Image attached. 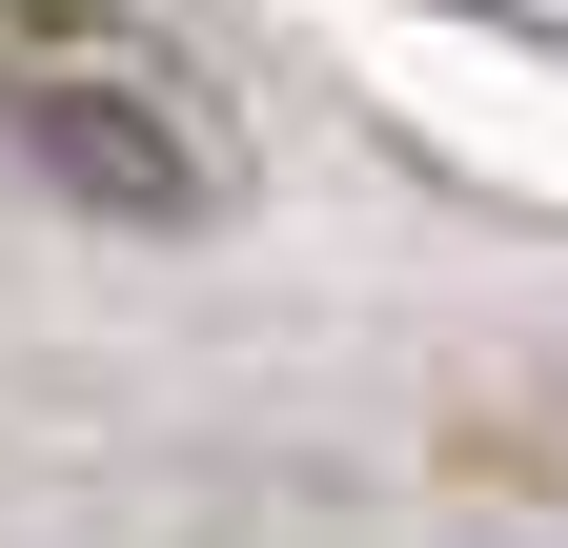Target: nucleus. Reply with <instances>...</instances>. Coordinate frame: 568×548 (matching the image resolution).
I'll return each instance as SVG.
<instances>
[{"instance_id":"1","label":"nucleus","mask_w":568,"mask_h":548,"mask_svg":"<svg viewBox=\"0 0 568 548\" xmlns=\"http://www.w3.org/2000/svg\"><path fill=\"white\" fill-rule=\"evenodd\" d=\"M0 143L102 224H203L224 203V122L122 0H0Z\"/></svg>"}]
</instances>
